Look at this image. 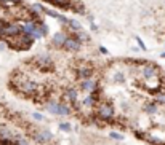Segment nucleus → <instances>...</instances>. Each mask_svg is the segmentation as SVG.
<instances>
[{
    "mask_svg": "<svg viewBox=\"0 0 165 145\" xmlns=\"http://www.w3.org/2000/svg\"><path fill=\"white\" fill-rule=\"evenodd\" d=\"M0 32H2V38H13V37H16V35L21 34V24H18V22H7L2 29H0Z\"/></svg>",
    "mask_w": 165,
    "mask_h": 145,
    "instance_id": "obj_1",
    "label": "nucleus"
},
{
    "mask_svg": "<svg viewBox=\"0 0 165 145\" xmlns=\"http://www.w3.org/2000/svg\"><path fill=\"white\" fill-rule=\"evenodd\" d=\"M96 113H98V118L101 120H112L114 116V108L109 102H98L96 104Z\"/></svg>",
    "mask_w": 165,
    "mask_h": 145,
    "instance_id": "obj_2",
    "label": "nucleus"
},
{
    "mask_svg": "<svg viewBox=\"0 0 165 145\" xmlns=\"http://www.w3.org/2000/svg\"><path fill=\"white\" fill-rule=\"evenodd\" d=\"M32 137H34L35 142H39V143H47V142H50L53 139V134H51L50 129H40L37 132H34Z\"/></svg>",
    "mask_w": 165,
    "mask_h": 145,
    "instance_id": "obj_3",
    "label": "nucleus"
},
{
    "mask_svg": "<svg viewBox=\"0 0 165 145\" xmlns=\"http://www.w3.org/2000/svg\"><path fill=\"white\" fill-rule=\"evenodd\" d=\"M63 48L67 50V51H71V53H74V51H79V50L82 48V43L77 42L76 37L72 35V37H67V38H66V42H64V45H63Z\"/></svg>",
    "mask_w": 165,
    "mask_h": 145,
    "instance_id": "obj_4",
    "label": "nucleus"
},
{
    "mask_svg": "<svg viewBox=\"0 0 165 145\" xmlns=\"http://www.w3.org/2000/svg\"><path fill=\"white\" fill-rule=\"evenodd\" d=\"M80 88L87 91L88 94H93V93H98V83L93 80V78H88V80H82V85Z\"/></svg>",
    "mask_w": 165,
    "mask_h": 145,
    "instance_id": "obj_5",
    "label": "nucleus"
},
{
    "mask_svg": "<svg viewBox=\"0 0 165 145\" xmlns=\"http://www.w3.org/2000/svg\"><path fill=\"white\" fill-rule=\"evenodd\" d=\"M93 67L90 66H80L79 70H77V80H88L93 77Z\"/></svg>",
    "mask_w": 165,
    "mask_h": 145,
    "instance_id": "obj_6",
    "label": "nucleus"
},
{
    "mask_svg": "<svg viewBox=\"0 0 165 145\" xmlns=\"http://www.w3.org/2000/svg\"><path fill=\"white\" fill-rule=\"evenodd\" d=\"M35 62H37V66L42 69H53V62H51V58L48 54H40V56H37L35 58Z\"/></svg>",
    "mask_w": 165,
    "mask_h": 145,
    "instance_id": "obj_7",
    "label": "nucleus"
},
{
    "mask_svg": "<svg viewBox=\"0 0 165 145\" xmlns=\"http://www.w3.org/2000/svg\"><path fill=\"white\" fill-rule=\"evenodd\" d=\"M143 77H144L146 80H152V78H155V77H157V69H155L152 64L144 66V69H143Z\"/></svg>",
    "mask_w": 165,
    "mask_h": 145,
    "instance_id": "obj_8",
    "label": "nucleus"
},
{
    "mask_svg": "<svg viewBox=\"0 0 165 145\" xmlns=\"http://www.w3.org/2000/svg\"><path fill=\"white\" fill-rule=\"evenodd\" d=\"M66 38H67V34L66 32H56L53 35V40H51V43L54 45V46H63L64 45V42H66Z\"/></svg>",
    "mask_w": 165,
    "mask_h": 145,
    "instance_id": "obj_9",
    "label": "nucleus"
},
{
    "mask_svg": "<svg viewBox=\"0 0 165 145\" xmlns=\"http://www.w3.org/2000/svg\"><path fill=\"white\" fill-rule=\"evenodd\" d=\"M77 99H79V91L74 88H71L66 91V101L69 104H77Z\"/></svg>",
    "mask_w": 165,
    "mask_h": 145,
    "instance_id": "obj_10",
    "label": "nucleus"
},
{
    "mask_svg": "<svg viewBox=\"0 0 165 145\" xmlns=\"http://www.w3.org/2000/svg\"><path fill=\"white\" fill-rule=\"evenodd\" d=\"M82 104H84V107H93L98 104V99H96V94H88L84 97V101H82Z\"/></svg>",
    "mask_w": 165,
    "mask_h": 145,
    "instance_id": "obj_11",
    "label": "nucleus"
},
{
    "mask_svg": "<svg viewBox=\"0 0 165 145\" xmlns=\"http://www.w3.org/2000/svg\"><path fill=\"white\" fill-rule=\"evenodd\" d=\"M56 115H59V116H67V115H71V108L67 107V104L58 102V110H56Z\"/></svg>",
    "mask_w": 165,
    "mask_h": 145,
    "instance_id": "obj_12",
    "label": "nucleus"
},
{
    "mask_svg": "<svg viewBox=\"0 0 165 145\" xmlns=\"http://www.w3.org/2000/svg\"><path fill=\"white\" fill-rule=\"evenodd\" d=\"M50 2L54 6H59V8H71L72 0H50Z\"/></svg>",
    "mask_w": 165,
    "mask_h": 145,
    "instance_id": "obj_13",
    "label": "nucleus"
},
{
    "mask_svg": "<svg viewBox=\"0 0 165 145\" xmlns=\"http://www.w3.org/2000/svg\"><path fill=\"white\" fill-rule=\"evenodd\" d=\"M45 108L53 113V115H56V110H58V102H54V101H47V104H45Z\"/></svg>",
    "mask_w": 165,
    "mask_h": 145,
    "instance_id": "obj_14",
    "label": "nucleus"
},
{
    "mask_svg": "<svg viewBox=\"0 0 165 145\" xmlns=\"http://www.w3.org/2000/svg\"><path fill=\"white\" fill-rule=\"evenodd\" d=\"M74 37H76V40L77 42H80V43H84V42H87L88 40V35L84 32V30H77V32H74Z\"/></svg>",
    "mask_w": 165,
    "mask_h": 145,
    "instance_id": "obj_15",
    "label": "nucleus"
},
{
    "mask_svg": "<svg viewBox=\"0 0 165 145\" xmlns=\"http://www.w3.org/2000/svg\"><path fill=\"white\" fill-rule=\"evenodd\" d=\"M144 110L148 112L149 115H154L155 112H157V102H148L144 105Z\"/></svg>",
    "mask_w": 165,
    "mask_h": 145,
    "instance_id": "obj_16",
    "label": "nucleus"
},
{
    "mask_svg": "<svg viewBox=\"0 0 165 145\" xmlns=\"http://www.w3.org/2000/svg\"><path fill=\"white\" fill-rule=\"evenodd\" d=\"M67 26H69V29H71L72 32H77V30H80V29H82L80 22H79V21H76V19H69Z\"/></svg>",
    "mask_w": 165,
    "mask_h": 145,
    "instance_id": "obj_17",
    "label": "nucleus"
},
{
    "mask_svg": "<svg viewBox=\"0 0 165 145\" xmlns=\"http://www.w3.org/2000/svg\"><path fill=\"white\" fill-rule=\"evenodd\" d=\"M71 8L77 13H85V6L82 5V2H72L71 3Z\"/></svg>",
    "mask_w": 165,
    "mask_h": 145,
    "instance_id": "obj_18",
    "label": "nucleus"
},
{
    "mask_svg": "<svg viewBox=\"0 0 165 145\" xmlns=\"http://www.w3.org/2000/svg\"><path fill=\"white\" fill-rule=\"evenodd\" d=\"M0 137H2V139H13V134H11L10 129L0 128Z\"/></svg>",
    "mask_w": 165,
    "mask_h": 145,
    "instance_id": "obj_19",
    "label": "nucleus"
},
{
    "mask_svg": "<svg viewBox=\"0 0 165 145\" xmlns=\"http://www.w3.org/2000/svg\"><path fill=\"white\" fill-rule=\"evenodd\" d=\"M23 0H0V5L3 6H15V5H20Z\"/></svg>",
    "mask_w": 165,
    "mask_h": 145,
    "instance_id": "obj_20",
    "label": "nucleus"
},
{
    "mask_svg": "<svg viewBox=\"0 0 165 145\" xmlns=\"http://www.w3.org/2000/svg\"><path fill=\"white\" fill-rule=\"evenodd\" d=\"M155 102L157 104H165V91L155 94Z\"/></svg>",
    "mask_w": 165,
    "mask_h": 145,
    "instance_id": "obj_21",
    "label": "nucleus"
},
{
    "mask_svg": "<svg viewBox=\"0 0 165 145\" xmlns=\"http://www.w3.org/2000/svg\"><path fill=\"white\" fill-rule=\"evenodd\" d=\"M59 129L64 131V132H69V131L72 129V126H71L69 123H59Z\"/></svg>",
    "mask_w": 165,
    "mask_h": 145,
    "instance_id": "obj_22",
    "label": "nucleus"
},
{
    "mask_svg": "<svg viewBox=\"0 0 165 145\" xmlns=\"http://www.w3.org/2000/svg\"><path fill=\"white\" fill-rule=\"evenodd\" d=\"M29 37H31L32 40H39V38H42V34H40V32H39V29H37V30H34V32L29 35Z\"/></svg>",
    "mask_w": 165,
    "mask_h": 145,
    "instance_id": "obj_23",
    "label": "nucleus"
},
{
    "mask_svg": "<svg viewBox=\"0 0 165 145\" xmlns=\"http://www.w3.org/2000/svg\"><path fill=\"white\" fill-rule=\"evenodd\" d=\"M111 139H115V140H124V135L119 134V132H111Z\"/></svg>",
    "mask_w": 165,
    "mask_h": 145,
    "instance_id": "obj_24",
    "label": "nucleus"
},
{
    "mask_svg": "<svg viewBox=\"0 0 165 145\" xmlns=\"http://www.w3.org/2000/svg\"><path fill=\"white\" fill-rule=\"evenodd\" d=\"M32 116H34V120H37V121H43V115H42V113H39V112L32 113Z\"/></svg>",
    "mask_w": 165,
    "mask_h": 145,
    "instance_id": "obj_25",
    "label": "nucleus"
},
{
    "mask_svg": "<svg viewBox=\"0 0 165 145\" xmlns=\"http://www.w3.org/2000/svg\"><path fill=\"white\" fill-rule=\"evenodd\" d=\"M115 81H117V83H122V81H125V77L122 74H117L115 75Z\"/></svg>",
    "mask_w": 165,
    "mask_h": 145,
    "instance_id": "obj_26",
    "label": "nucleus"
},
{
    "mask_svg": "<svg viewBox=\"0 0 165 145\" xmlns=\"http://www.w3.org/2000/svg\"><path fill=\"white\" fill-rule=\"evenodd\" d=\"M136 42H138V45L141 46V50H146V46H144V43H143V40L140 38V37H136Z\"/></svg>",
    "mask_w": 165,
    "mask_h": 145,
    "instance_id": "obj_27",
    "label": "nucleus"
},
{
    "mask_svg": "<svg viewBox=\"0 0 165 145\" xmlns=\"http://www.w3.org/2000/svg\"><path fill=\"white\" fill-rule=\"evenodd\" d=\"M99 51H101L103 54H107V50H106L104 46H99Z\"/></svg>",
    "mask_w": 165,
    "mask_h": 145,
    "instance_id": "obj_28",
    "label": "nucleus"
},
{
    "mask_svg": "<svg viewBox=\"0 0 165 145\" xmlns=\"http://www.w3.org/2000/svg\"><path fill=\"white\" fill-rule=\"evenodd\" d=\"M2 50H5V45H3V43H0V51H2Z\"/></svg>",
    "mask_w": 165,
    "mask_h": 145,
    "instance_id": "obj_29",
    "label": "nucleus"
},
{
    "mask_svg": "<svg viewBox=\"0 0 165 145\" xmlns=\"http://www.w3.org/2000/svg\"><path fill=\"white\" fill-rule=\"evenodd\" d=\"M162 58H165V53H162Z\"/></svg>",
    "mask_w": 165,
    "mask_h": 145,
    "instance_id": "obj_30",
    "label": "nucleus"
},
{
    "mask_svg": "<svg viewBox=\"0 0 165 145\" xmlns=\"http://www.w3.org/2000/svg\"><path fill=\"white\" fill-rule=\"evenodd\" d=\"M23 145H27V143H23Z\"/></svg>",
    "mask_w": 165,
    "mask_h": 145,
    "instance_id": "obj_31",
    "label": "nucleus"
}]
</instances>
